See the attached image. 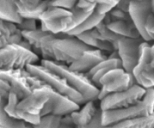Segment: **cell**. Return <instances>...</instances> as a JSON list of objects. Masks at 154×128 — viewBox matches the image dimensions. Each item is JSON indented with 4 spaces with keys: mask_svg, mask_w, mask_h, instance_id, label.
I'll return each mask as SVG.
<instances>
[{
    "mask_svg": "<svg viewBox=\"0 0 154 128\" xmlns=\"http://www.w3.org/2000/svg\"><path fill=\"white\" fill-rule=\"evenodd\" d=\"M23 39L28 41L32 50L44 60L69 65L90 49L77 37L66 34H56L38 28L32 31H22Z\"/></svg>",
    "mask_w": 154,
    "mask_h": 128,
    "instance_id": "cell-1",
    "label": "cell"
},
{
    "mask_svg": "<svg viewBox=\"0 0 154 128\" xmlns=\"http://www.w3.org/2000/svg\"><path fill=\"white\" fill-rule=\"evenodd\" d=\"M40 64L64 79L69 86L82 95V104L98 99L99 88L91 81L86 73L74 71L66 64L54 61L42 59Z\"/></svg>",
    "mask_w": 154,
    "mask_h": 128,
    "instance_id": "cell-2",
    "label": "cell"
},
{
    "mask_svg": "<svg viewBox=\"0 0 154 128\" xmlns=\"http://www.w3.org/2000/svg\"><path fill=\"white\" fill-rule=\"evenodd\" d=\"M26 70L34 77L48 85L58 93L66 96L78 104H82V97L78 91L69 85L66 80L58 74L49 70L41 64L32 63L26 66Z\"/></svg>",
    "mask_w": 154,
    "mask_h": 128,
    "instance_id": "cell-3",
    "label": "cell"
},
{
    "mask_svg": "<svg viewBox=\"0 0 154 128\" xmlns=\"http://www.w3.org/2000/svg\"><path fill=\"white\" fill-rule=\"evenodd\" d=\"M39 56L32 50L19 44H8L0 49V70L25 68L28 64L36 63Z\"/></svg>",
    "mask_w": 154,
    "mask_h": 128,
    "instance_id": "cell-4",
    "label": "cell"
},
{
    "mask_svg": "<svg viewBox=\"0 0 154 128\" xmlns=\"http://www.w3.org/2000/svg\"><path fill=\"white\" fill-rule=\"evenodd\" d=\"M0 79L10 84L11 91L17 95L20 101L31 94L33 89L43 83L28 73L26 68L0 70Z\"/></svg>",
    "mask_w": 154,
    "mask_h": 128,
    "instance_id": "cell-5",
    "label": "cell"
},
{
    "mask_svg": "<svg viewBox=\"0 0 154 128\" xmlns=\"http://www.w3.org/2000/svg\"><path fill=\"white\" fill-rule=\"evenodd\" d=\"M72 16L71 10L51 5L39 16V28L56 34H65L72 22Z\"/></svg>",
    "mask_w": 154,
    "mask_h": 128,
    "instance_id": "cell-6",
    "label": "cell"
},
{
    "mask_svg": "<svg viewBox=\"0 0 154 128\" xmlns=\"http://www.w3.org/2000/svg\"><path fill=\"white\" fill-rule=\"evenodd\" d=\"M146 91V88L134 84L124 91L111 92L100 100V110L127 108L139 103Z\"/></svg>",
    "mask_w": 154,
    "mask_h": 128,
    "instance_id": "cell-7",
    "label": "cell"
},
{
    "mask_svg": "<svg viewBox=\"0 0 154 128\" xmlns=\"http://www.w3.org/2000/svg\"><path fill=\"white\" fill-rule=\"evenodd\" d=\"M145 40L142 38L125 37H121L117 41L116 50L122 61V65L125 71L129 73H132L139 61L140 45Z\"/></svg>",
    "mask_w": 154,
    "mask_h": 128,
    "instance_id": "cell-8",
    "label": "cell"
},
{
    "mask_svg": "<svg viewBox=\"0 0 154 128\" xmlns=\"http://www.w3.org/2000/svg\"><path fill=\"white\" fill-rule=\"evenodd\" d=\"M50 89L49 85L43 82L40 85L33 89L31 94L20 101L17 106L18 118L20 119V115L24 113L39 115L45 104L49 100Z\"/></svg>",
    "mask_w": 154,
    "mask_h": 128,
    "instance_id": "cell-9",
    "label": "cell"
},
{
    "mask_svg": "<svg viewBox=\"0 0 154 128\" xmlns=\"http://www.w3.org/2000/svg\"><path fill=\"white\" fill-rule=\"evenodd\" d=\"M79 109L80 106L78 103L66 96L58 93L51 87L49 91V100L45 104L39 115L41 117L50 114L64 116Z\"/></svg>",
    "mask_w": 154,
    "mask_h": 128,
    "instance_id": "cell-10",
    "label": "cell"
},
{
    "mask_svg": "<svg viewBox=\"0 0 154 128\" xmlns=\"http://www.w3.org/2000/svg\"><path fill=\"white\" fill-rule=\"evenodd\" d=\"M134 84L136 83L132 73L125 71L123 67L111 69L99 80L100 88L105 89L110 93L127 90Z\"/></svg>",
    "mask_w": 154,
    "mask_h": 128,
    "instance_id": "cell-11",
    "label": "cell"
},
{
    "mask_svg": "<svg viewBox=\"0 0 154 128\" xmlns=\"http://www.w3.org/2000/svg\"><path fill=\"white\" fill-rule=\"evenodd\" d=\"M146 115H149L148 112L145 104L140 101L137 104L127 108L101 110V125L109 126L114 123Z\"/></svg>",
    "mask_w": 154,
    "mask_h": 128,
    "instance_id": "cell-12",
    "label": "cell"
},
{
    "mask_svg": "<svg viewBox=\"0 0 154 128\" xmlns=\"http://www.w3.org/2000/svg\"><path fill=\"white\" fill-rule=\"evenodd\" d=\"M10 91V84L0 79V128H34L33 125L22 119L11 117L6 113L5 107L9 99Z\"/></svg>",
    "mask_w": 154,
    "mask_h": 128,
    "instance_id": "cell-13",
    "label": "cell"
},
{
    "mask_svg": "<svg viewBox=\"0 0 154 128\" xmlns=\"http://www.w3.org/2000/svg\"><path fill=\"white\" fill-rule=\"evenodd\" d=\"M152 12L150 1L149 0H140V1H132L129 4L128 14L130 19L135 26L140 37L146 42H152L149 36L146 32L145 24L148 15Z\"/></svg>",
    "mask_w": 154,
    "mask_h": 128,
    "instance_id": "cell-14",
    "label": "cell"
},
{
    "mask_svg": "<svg viewBox=\"0 0 154 128\" xmlns=\"http://www.w3.org/2000/svg\"><path fill=\"white\" fill-rule=\"evenodd\" d=\"M107 56L108 55L102 50L90 48L85 50L78 59L68 66L74 71L87 73L98 63L105 59Z\"/></svg>",
    "mask_w": 154,
    "mask_h": 128,
    "instance_id": "cell-15",
    "label": "cell"
},
{
    "mask_svg": "<svg viewBox=\"0 0 154 128\" xmlns=\"http://www.w3.org/2000/svg\"><path fill=\"white\" fill-rule=\"evenodd\" d=\"M147 124L154 125V113L149 115L134 118L130 120L123 121L121 122L114 123L109 126H102L101 125V110L99 109L98 112L95 114L93 120L90 121L88 125L78 128H136L138 127L147 125Z\"/></svg>",
    "mask_w": 154,
    "mask_h": 128,
    "instance_id": "cell-16",
    "label": "cell"
},
{
    "mask_svg": "<svg viewBox=\"0 0 154 128\" xmlns=\"http://www.w3.org/2000/svg\"><path fill=\"white\" fill-rule=\"evenodd\" d=\"M118 67H122V61L119 58L117 50H113L107 56L105 59L98 63L86 74L97 87L100 88L99 80L102 78V76L105 75L106 73L109 72L111 69L118 68Z\"/></svg>",
    "mask_w": 154,
    "mask_h": 128,
    "instance_id": "cell-17",
    "label": "cell"
},
{
    "mask_svg": "<svg viewBox=\"0 0 154 128\" xmlns=\"http://www.w3.org/2000/svg\"><path fill=\"white\" fill-rule=\"evenodd\" d=\"M22 40V31L16 23L0 19V49L8 44H19Z\"/></svg>",
    "mask_w": 154,
    "mask_h": 128,
    "instance_id": "cell-18",
    "label": "cell"
},
{
    "mask_svg": "<svg viewBox=\"0 0 154 128\" xmlns=\"http://www.w3.org/2000/svg\"><path fill=\"white\" fill-rule=\"evenodd\" d=\"M34 128H78L74 123L70 115H47L41 117L40 122Z\"/></svg>",
    "mask_w": 154,
    "mask_h": 128,
    "instance_id": "cell-19",
    "label": "cell"
},
{
    "mask_svg": "<svg viewBox=\"0 0 154 128\" xmlns=\"http://www.w3.org/2000/svg\"><path fill=\"white\" fill-rule=\"evenodd\" d=\"M98 110L99 109H96L94 104V101H89L85 103V105L81 110H77L70 114V116L77 127H85L93 120Z\"/></svg>",
    "mask_w": 154,
    "mask_h": 128,
    "instance_id": "cell-20",
    "label": "cell"
},
{
    "mask_svg": "<svg viewBox=\"0 0 154 128\" xmlns=\"http://www.w3.org/2000/svg\"><path fill=\"white\" fill-rule=\"evenodd\" d=\"M107 26L113 33L119 35L120 37L141 38L132 21H114L110 22Z\"/></svg>",
    "mask_w": 154,
    "mask_h": 128,
    "instance_id": "cell-21",
    "label": "cell"
},
{
    "mask_svg": "<svg viewBox=\"0 0 154 128\" xmlns=\"http://www.w3.org/2000/svg\"><path fill=\"white\" fill-rule=\"evenodd\" d=\"M76 37L81 41H82L85 45H88V47L102 50L106 54H110V52H112L113 50H116L111 43L108 42V41H105V40L94 38L90 31L79 34Z\"/></svg>",
    "mask_w": 154,
    "mask_h": 128,
    "instance_id": "cell-22",
    "label": "cell"
},
{
    "mask_svg": "<svg viewBox=\"0 0 154 128\" xmlns=\"http://www.w3.org/2000/svg\"><path fill=\"white\" fill-rule=\"evenodd\" d=\"M0 19L17 24L22 21L17 10V0H0Z\"/></svg>",
    "mask_w": 154,
    "mask_h": 128,
    "instance_id": "cell-23",
    "label": "cell"
},
{
    "mask_svg": "<svg viewBox=\"0 0 154 128\" xmlns=\"http://www.w3.org/2000/svg\"><path fill=\"white\" fill-rule=\"evenodd\" d=\"M105 16L99 15V13H97V12L95 11V10H94V11L82 24H80L78 27L74 28L71 31L68 32L66 34L76 37L79 34L85 33V32H88V31H91L94 28H96L99 23L104 20Z\"/></svg>",
    "mask_w": 154,
    "mask_h": 128,
    "instance_id": "cell-24",
    "label": "cell"
},
{
    "mask_svg": "<svg viewBox=\"0 0 154 128\" xmlns=\"http://www.w3.org/2000/svg\"><path fill=\"white\" fill-rule=\"evenodd\" d=\"M51 1L52 0H44L39 5L35 8H26V7H23V6L17 4V13L22 19L28 18V19H35V20L38 21L41 14L49 6L51 5Z\"/></svg>",
    "mask_w": 154,
    "mask_h": 128,
    "instance_id": "cell-25",
    "label": "cell"
},
{
    "mask_svg": "<svg viewBox=\"0 0 154 128\" xmlns=\"http://www.w3.org/2000/svg\"><path fill=\"white\" fill-rule=\"evenodd\" d=\"M95 7L96 6H92V7H88V8H80V7H77L75 5L74 6L72 9H70L72 14H73L72 22L69 25V28L68 29V31L65 34L78 27L80 24H82L94 11Z\"/></svg>",
    "mask_w": 154,
    "mask_h": 128,
    "instance_id": "cell-26",
    "label": "cell"
},
{
    "mask_svg": "<svg viewBox=\"0 0 154 128\" xmlns=\"http://www.w3.org/2000/svg\"><path fill=\"white\" fill-rule=\"evenodd\" d=\"M141 102L143 103L148 115H152L154 113V87H149L146 88V91L144 94L143 97L141 99Z\"/></svg>",
    "mask_w": 154,
    "mask_h": 128,
    "instance_id": "cell-27",
    "label": "cell"
},
{
    "mask_svg": "<svg viewBox=\"0 0 154 128\" xmlns=\"http://www.w3.org/2000/svg\"><path fill=\"white\" fill-rule=\"evenodd\" d=\"M110 18V22L114 21H131L128 12L122 10L118 8H113L108 14H106Z\"/></svg>",
    "mask_w": 154,
    "mask_h": 128,
    "instance_id": "cell-28",
    "label": "cell"
},
{
    "mask_svg": "<svg viewBox=\"0 0 154 128\" xmlns=\"http://www.w3.org/2000/svg\"><path fill=\"white\" fill-rule=\"evenodd\" d=\"M37 21L35 19H28V18H23L22 21L17 24V27L21 31H32L37 29Z\"/></svg>",
    "mask_w": 154,
    "mask_h": 128,
    "instance_id": "cell-29",
    "label": "cell"
},
{
    "mask_svg": "<svg viewBox=\"0 0 154 128\" xmlns=\"http://www.w3.org/2000/svg\"><path fill=\"white\" fill-rule=\"evenodd\" d=\"M146 32L149 36L151 41H154V14L151 12L146 18V24H145Z\"/></svg>",
    "mask_w": 154,
    "mask_h": 128,
    "instance_id": "cell-30",
    "label": "cell"
},
{
    "mask_svg": "<svg viewBox=\"0 0 154 128\" xmlns=\"http://www.w3.org/2000/svg\"><path fill=\"white\" fill-rule=\"evenodd\" d=\"M79 0H52L51 1V5L63 7L70 10L74 6L76 5L77 2Z\"/></svg>",
    "mask_w": 154,
    "mask_h": 128,
    "instance_id": "cell-31",
    "label": "cell"
},
{
    "mask_svg": "<svg viewBox=\"0 0 154 128\" xmlns=\"http://www.w3.org/2000/svg\"><path fill=\"white\" fill-rule=\"evenodd\" d=\"M43 1L44 0H17V4L26 8H35Z\"/></svg>",
    "mask_w": 154,
    "mask_h": 128,
    "instance_id": "cell-32",
    "label": "cell"
},
{
    "mask_svg": "<svg viewBox=\"0 0 154 128\" xmlns=\"http://www.w3.org/2000/svg\"><path fill=\"white\" fill-rule=\"evenodd\" d=\"M150 66L154 67V41H152V44H150Z\"/></svg>",
    "mask_w": 154,
    "mask_h": 128,
    "instance_id": "cell-33",
    "label": "cell"
},
{
    "mask_svg": "<svg viewBox=\"0 0 154 128\" xmlns=\"http://www.w3.org/2000/svg\"><path fill=\"white\" fill-rule=\"evenodd\" d=\"M149 1H150V5H151L152 12L154 14V0H149Z\"/></svg>",
    "mask_w": 154,
    "mask_h": 128,
    "instance_id": "cell-34",
    "label": "cell"
},
{
    "mask_svg": "<svg viewBox=\"0 0 154 128\" xmlns=\"http://www.w3.org/2000/svg\"><path fill=\"white\" fill-rule=\"evenodd\" d=\"M128 2H130V3H131V2H132V1H140V0H128Z\"/></svg>",
    "mask_w": 154,
    "mask_h": 128,
    "instance_id": "cell-35",
    "label": "cell"
}]
</instances>
